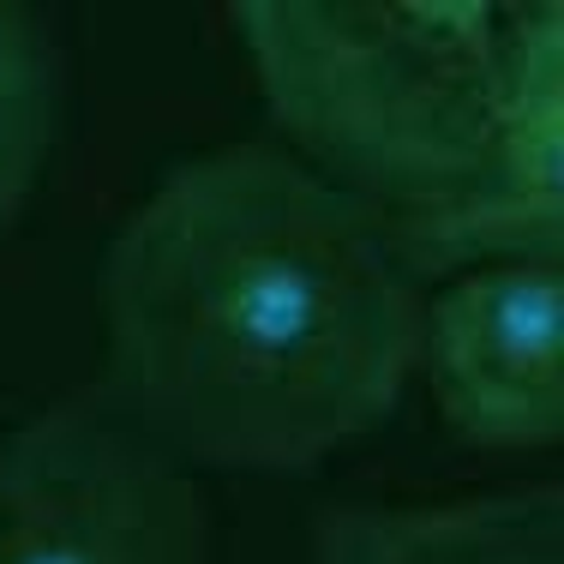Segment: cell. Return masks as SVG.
Here are the masks:
<instances>
[{"label":"cell","mask_w":564,"mask_h":564,"mask_svg":"<svg viewBox=\"0 0 564 564\" xmlns=\"http://www.w3.org/2000/svg\"><path fill=\"white\" fill-rule=\"evenodd\" d=\"M426 289L276 139L186 156L97 271V391L174 463L306 475L397 414Z\"/></svg>","instance_id":"6da1fadb"},{"label":"cell","mask_w":564,"mask_h":564,"mask_svg":"<svg viewBox=\"0 0 564 564\" xmlns=\"http://www.w3.org/2000/svg\"><path fill=\"white\" fill-rule=\"evenodd\" d=\"M313 564H564L558 487L451 505H337L313 529Z\"/></svg>","instance_id":"5b68a950"},{"label":"cell","mask_w":564,"mask_h":564,"mask_svg":"<svg viewBox=\"0 0 564 564\" xmlns=\"http://www.w3.org/2000/svg\"><path fill=\"white\" fill-rule=\"evenodd\" d=\"M0 564H210L198 480L97 384L0 433Z\"/></svg>","instance_id":"3957f363"},{"label":"cell","mask_w":564,"mask_h":564,"mask_svg":"<svg viewBox=\"0 0 564 564\" xmlns=\"http://www.w3.org/2000/svg\"><path fill=\"white\" fill-rule=\"evenodd\" d=\"M445 426L475 451L564 438V252L468 264L426 289L421 355Z\"/></svg>","instance_id":"277c9868"},{"label":"cell","mask_w":564,"mask_h":564,"mask_svg":"<svg viewBox=\"0 0 564 564\" xmlns=\"http://www.w3.org/2000/svg\"><path fill=\"white\" fill-rule=\"evenodd\" d=\"M61 48L36 7L0 0V235L31 210L61 132Z\"/></svg>","instance_id":"8992f818"},{"label":"cell","mask_w":564,"mask_h":564,"mask_svg":"<svg viewBox=\"0 0 564 564\" xmlns=\"http://www.w3.org/2000/svg\"><path fill=\"white\" fill-rule=\"evenodd\" d=\"M228 31L276 144L421 289L564 252L558 0H240Z\"/></svg>","instance_id":"7a4b0ae2"}]
</instances>
